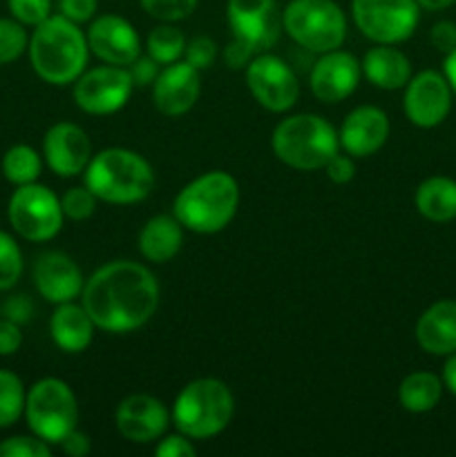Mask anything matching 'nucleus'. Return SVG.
Instances as JSON below:
<instances>
[{"label":"nucleus","instance_id":"obj_4","mask_svg":"<svg viewBox=\"0 0 456 457\" xmlns=\"http://www.w3.org/2000/svg\"><path fill=\"white\" fill-rule=\"evenodd\" d=\"M85 186L98 201L130 205L148 199L155 187L152 165L125 147H107L94 154L85 168Z\"/></svg>","mask_w":456,"mask_h":457},{"label":"nucleus","instance_id":"obj_22","mask_svg":"<svg viewBox=\"0 0 456 457\" xmlns=\"http://www.w3.org/2000/svg\"><path fill=\"white\" fill-rule=\"evenodd\" d=\"M416 342L429 355L456 353V302L441 299L432 303L416 321Z\"/></svg>","mask_w":456,"mask_h":457},{"label":"nucleus","instance_id":"obj_15","mask_svg":"<svg viewBox=\"0 0 456 457\" xmlns=\"http://www.w3.org/2000/svg\"><path fill=\"white\" fill-rule=\"evenodd\" d=\"M89 52L107 65L128 67L141 56V38L132 22L116 13L94 18L88 29Z\"/></svg>","mask_w":456,"mask_h":457},{"label":"nucleus","instance_id":"obj_28","mask_svg":"<svg viewBox=\"0 0 456 457\" xmlns=\"http://www.w3.org/2000/svg\"><path fill=\"white\" fill-rule=\"evenodd\" d=\"M43 172V159L31 145H13L3 156V174L13 186H27L36 183Z\"/></svg>","mask_w":456,"mask_h":457},{"label":"nucleus","instance_id":"obj_47","mask_svg":"<svg viewBox=\"0 0 456 457\" xmlns=\"http://www.w3.org/2000/svg\"><path fill=\"white\" fill-rule=\"evenodd\" d=\"M443 76L450 83L452 92L456 94V47L450 54H445V62H443Z\"/></svg>","mask_w":456,"mask_h":457},{"label":"nucleus","instance_id":"obj_3","mask_svg":"<svg viewBox=\"0 0 456 457\" xmlns=\"http://www.w3.org/2000/svg\"><path fill=\"white\" fill-rule=\"evenodd\" d=\"M240 205V186L224 170H213L182 187L173 214L186 230L197 235L222 232L232 221Z\"/></svg>","mask_w":456,"mask_h":457},{"label":"nucleus","instance_id":"obj_20","mask_svg":"<svg viewBox=\"0 0 456 457\" xmlns=\"http://www.w3.org/2000/svg\"><path fill=\"white\" fill-rule=\"evenodd\" d=\"M389 138V119L380 107L360 105L344 116L340 125V147L353 159L376 154Z\"/></svg>","mask_w":456,"mask_h":457},{"label":"nucleus","instance_id":"obj_41","mask_svg":"<svg viewBox=\"0 0 456 457\" xmlns=\"http://www.w3.org/2000/svg\"><path fill=\"white\" fill-rule=\"evenodd\" d=\"M22 346V330L21 324L0 317V357H9L21 351Z\"/></svg>","mask_w":456,"mask_h":457},{"label":"nucleus","instance_id":"obj_2","mask_svg":"<svg viewBox=\"0 0 456 457\" xmlns=\"http://www.w3.org/2000/svg\"><path fill=\"white\" fill-rule=\"evenodd\" d=\"M27 52L38 79L63 87L74 83L85 71L89 45L88 36L76 22L67 21L63 13H56L34 27Z\"/></svg>","mask_w":456,"mask_h":457},{"label":"nucleus","instance_id":"obj_31","mask_svg":"<svg viewBox=\"0 0 456 457\" xmlns=\"http://www.w3.org/2000/svg\"><path fill=\"white\" fill-rule=\"evenodd\" d=\"M22 253L9 232L0 230V293L12 290L22 277Z\"/></svg>","mask_w":456,"mask_h":457},{"label":"nucleus","instance_id":"obj_48","mask_svg":"<svg viewBox=\"0 0 456 457\" xmlns=\"http://www.w3.org/2000/svg\"><path fill=\"white\" fill-rule=\"evenodd\" d=\"M420 9H427V12H441V9L452 7L456 0H416Z\"/></svg>","mask_w":456,"mask_h":457},{"label":"nucleus","instance_id":"obj_37","mask_svg":"<svg viewBox=\"0 0 456 457\" xmlns=\"http://www.w3.org/2000/svg\"><path fill=\"white\" fill-rule=\"evenodd\" d=\"M217 58V45L208 36H197L190 43H186V52H183V61L190 62L195 70H208Z\"/></svg>","mask_w":456,"mask_h":457},{"label":"nucleus","instance_id":"obj_35","mask_svg":"<svg viewBox=\"0 0 456 457\" xmlns=\"http://www.w3.org/2000/svg\"><path fill=\"white\" fill-rule=\"evenodd\" d=\"M13 21L25 27H36L52 16V0H7Z\"/></svg>","mask_w":456,"mask_h":457},{"label":"nucleus","instance_id":"obj_27","mask_svg":"<svg viewBox=\"0 0 456 457\" xmlns=\"http://www.w3.org/2000/svg\"><path fill=\"white\" fill-rule=\"evenodd\" d=\"M443 395V382L429 370L410 373L398 386V402L410 413H429L436 409Z\"/></svg>","mask_w":456,"mask_h":457},{"label":"nucleus","instance_id":"obj_39","mask_svg":"<svg viewBox=\"0 0 456 457\" xmlns=\"http://www.w3.org/2000/svg\"><path fill=\"white\" fill-rule=\"evenodd\" d=\"M325 172L329 177V181L338 183V186H344V183L353 181L356 177V163H353V156L349 154H334L329 163L325 165Z\"/></svg>","mask_w":456,"mask_h":457},{"label":"nucleus","instance_id":"obj_6","mask_svg":"<svg viewBox=\"0 0 456 457\" xmlns=\"http://www.w3.org/2000/svg\"><path fill=\"white\" fill-rule=\"evenodd\" d=\"M226 21L232 38L224 49V61L231 70H241L268 52L282 34V12L275 0H228Z\"/></svg>","mask_w":456,"mask_h":457},{"label":"nucleus","instance_id":"obj_45","mask_svg":"<svg viewBox=\"0 0 456 457\" xmlns=\"http://www.w3.org/2000/svg\"><path fill=\"white\" fill-rule=\"evenodd\" d=\"M58 446L63 449V453L70 457H85L89 451H92V442H89V437L85 436V433H80L79 428L67 433L65 440H63Z\"/></svg>","mask_w":456,"mask_h":457},{"label":"nucleus","instance_id":"obj_9","mask_svg":"<svg viewBox=\"0 0 456 457\" xmlns=\"http://www.w3.org/2000/svg\"><path fill=\"white\" fill-rule=\"evenodd\" d=\"M25 420L30 431L47 445H61L79 422L74 391L58 378H43L27 391Z\"/></svg>","mask_w":456,"mask_h":457},{"label":"nucleus","instance_id":"obj_46","mask_svg":"<svg viewBox=\"0 0 456 457\" xmlns=\"http://www.w3.org/2000/svg\"><path fill=\"white\" fill-rule=\"evenodd\" d=\"M443 384L452 395H456V353L447 355L445 366H443Z\"/></svg>","mask_w":456,"mask_h":457},{"label":"nucleus","instance_id":"obj_33","mask_svg":"<svg viewBox=\"0 0 456 457\" xmlns=\"http://www.w3.org/2000/svg\"><path fill=\"white\" fill-rule=\"evenodd\" d=\"M97 195L89 190L88 186H76L70 187L65 195L61 196V208L63 214L72 221H85L94 214L97 210Z\"/></svg>","mask_w":456,"mask_h":457},{"label":"nucleus","instance_id":"obj_17","mask_svg":"<svg viewBox=\"0 0 456 457\" xmlns=\"http://www.w3.org/2000/svg\"><path fill=\"white\" fill-rule=\"evenodd\" d=\"M43 156L54 174L63 179L79 177L92 159L88 132L76 123H56L45 132Z\"/></svg>","mask_w":456,"mask_h":457},{"label":"nucleus","instance_id":"obj_7","mask_svg":"<svg viewBox=\"0 0 456 457\" xmlns=\"http://www.w3.org/2000/svg\"><path fill=\"white\" fill-rule=\"evenodd\" d=\"M235 397L231 388L215 378L192 379L179 391L173 406V422L190 440H208L231 424Z\"/></svg>","mask_w":456,"mask_h":457},{"label":"nucleus","instance_id":"obj_19","mask_svg":"<svg viewBox=\"0 0 456 457\" xmlns=\"http://www.w3.org/2000/svg\"><path fill=\"white\" fill-rule=\"evenodd\" d=\"M116 431L134 445H150L159 440L170 424V411L152 395H130L116 406Z\"/></svg>","mask_w":456,"mask_h":457},{"label":"nucleus","instance_id":"obj_26","mask_svg":"<svg viewBox=\"0 0 456 457\" xmlns=\"http://www.w3.org/2000/svg\"><path fill=\"white\" fill-rule=\"evenodd\" d=\"M420 217L432 223L456 219V181L450 177H429L418 186L414 196Z\"/></svg>","mask_w":456,"mask_h":457},{"label":"nucleus","instance_id":"obj_11","mask_svg":"<svg viewBox=\"0 0 456 457\" xmlns=\"http://www.w3.org/2000/svg\"><path fill=\"white\" fill-rule=\"evenodd\" d=\"M351 13L360 34L378 45L411 38L420 21L416 0H351Z\"/></svg>","mask_w":456,"mask_h":457},{"label":"nucleus","instance_id":"obj_12","mask_svg":"<svg viewBox=\"0 0 456 457\" xmlns=\"http://www.w3.org/2000/svg\"><path fill=\"white\" fill-rule=\"evenodd\" d=\"M132 76L128 67L101 65L85 70L74 80V101L85 114L106 116L123 110L132 96Z\"/></svg>","mask_w":456,"mask_h":457},{"label":"nucleus","instance_id":"obj_30","mask_svg":"<svg viewBox=\"0 0 456 457\" xmlns=\"http://www.w3.org/2000/svg\"><path fill=\"white\" fill-rule=\"evenodd\" d=\"M27 391L12 370L0 369V428H9L25 415Z\"/></svg>","mask_w":456,"mask_h":457},{"label":"nucleus","instance_id":"obj_16","mask_svg":"<svg viewBox=\"0 0 456 457\" xmlns=\"http://www.w3.org/2000/svg\"><path fill=\"white\" fill-rule=\"evenodd\" d=\"M362 65L353 54L342 49L325 52L311 67L308 87L322 103H340L356 92L360 83Z\"/></svg>","mask_w":456,"mask_h":457},{"label":"nucleus","instance_id":"obj_40","mask_svg":"<svg viewBox=\"0 0 456 457\" xmlns=\"http://www.w3.org/2000/svg\"><path fill=\"white\" fill-rule=\"evenodd\" d=\"M155 455L159 457H195L197 449L192 446L190 437L186 436H168L155 446Z\"/></svg>","mask_w":456,"mask_h":457},{"label":"nucleus","instance_id":"obj_38","mask_svg":"<svg viewBox=\"0 0 456 457\" xmlns=\"http://www.w3.org/2000/svg\"><path fill=\"white\" fill-rule=\"evenodd\" d=\"M58 9L67 21L80 25V22H89L97 16L98 0H58Z\"/></svg>","mask_w":456,"mask_h":457},{"label":"nucleus","instance_id":"obj_29","mask_svg":"<svg viewBox=\"0 0 456 457\" xmlns=\"http://www.w3.org/2000/svg\"><path fill=\"white\" fill-rule=\"evenodd\" d=\"M148 56L155 58L159 65H170V62H177L183 58L186 52V36L182 29H177L170 22H161L155 29L148 34L146 40Z\"/></svg>","mask_w":456,"mask_h":457},{"label":"nucleus","instance_id":"obj_44","mask_svg":"<svg viewBox=\"0 0 456 457\" xmlns=\"http://www.w3.org/2000/svg\"><path fill=\"white\" fill-rule=\"evenodd\" d=\"M429 40L443 54H450L456 47V25L452 21H441L429 31Z\"/></svg>","mask_w":456,"mask_h":457},{"label":"nucleus","instance_id":"obj_18","mask_svg":"<svg viewBox=\"0 0 456 457\" xmlns=\"http://www.w3.org/2000/svg\"><path fill=\"white\" fill-rule=\"evenodd\" d=\"M201 76L199 70L186 61H177L165 65L152 83V103L156 112L170 119L188 114L199 101Z\"/></svg>","mask_w":456,"mask_h":457},{"label":"nucleus","instance_id":"obj_25","mask_svg":"<svg viewBox=\"0 0 456 457\" xmlns=\"http://www.w3.org/2000/svg\"><path fill=\"white\" fill-rule=\"evenodd\" d=\"M139 250L143 257L152 263H168L177 257L183 245V226L177 217L170 214H156L148 219L146 226L139 232Z\"/></svg>","mask_w":456,"mask_h":457},{"label":"nucleus","instance_id":"obj_36","mask_svg":"<svg viewBox=\"0 0 456 457\" xmlns=\"http://www.w3.org/2000/svg\"><path fill=\"white\" fill-rule=\"evenodd\" d=\"M0 457H49V445L34 433L13 436L0 442Z\"/></svg>","mask_w":456,"mask_h":457},{"label":"nucleus","instance_id":"obj_24","mask_svg":"<svg viewBox=\"0 0 456 457\" xmlns=\"http://www.w3.org/2000/svg\"><path fill=\"white\" fill-rule=\"evenodd\" d=\"M362 74L378 89H401L411 79V62L392 45L371 47L362 58Z\"/></svg>","mask_w":456,"mask_h":457},{"label":"nucleus","instance_id":"obj_21","mask_svg":"<svg viewBox=\"0 0 456 457\" xmlns=\"http://www.w3.org/2000/svg\"><path fill=\"white\" fill-rule=\"evenodd\" d=\"M34 284L40 297L49 303L74 302L83 293V272L67 254L43 253L34 263Z\"/></svg>","mask_w":456,"mask_h":457},{"label":"nucleus","instance_id":"obj_34","mask_svg":"<svg viewBox=\"0 0 456 457\" xmlns=\"http://www.w3.org/2000/svg\"><path fill=\"white\" fill-rule=\"evenodd\" d=\"M148 16L161 22H177L190 16L199 0H139Z\"/></svg>","mask_w":456,"mask_h":457},{"label":"nucleus","instance_id":"obj_13","mask_svg":"<svg viewBox=\"0 0 456 457\" xmlns=\"http://www.w3.org/2000/svg\"><path fill=\"white\" fill-rule=\"evenodd\" d=\"M246 85L255 101L268 112H286L300 96V80L295 71L275 54H259L246 65Z\"/></svg>","mask_w":456,"mask_h":457},{"label":"nucleus","instance_id":"obj_10","mask_svg":"<svg viewBox=\"0 0 456 457\" xmlns=\"http://www.w3.org/2000/svg\"><path fill=\"white\" fill-rule=\"evenodd\" d=\"M7 217L13 232L34 244L54 239L65 221L61 199L40 183H27L13 190L7 205Z\"/></svg>","mask_w":456,"mask_h":457},{"label":"nucleus","instance_id":"obj_43","mask_svg":"<svg viewBox=\"0 0 456 457\" xmlns=\"http://www.w3.org/2000/svg\"><path fill=\"white\" fill-rule=\"evenodd\" d=\"M130 76H132L134 87H146V85H152L159 76V62L150 56H139L132 65H128Z\"/></svg>","mask_w":456,"mask_h":457},{"label":"nucleus","instance_id":"obj_14","mask_svg":"<svg viewBox=\"0 0 456 457\" xmlns=\"http://www.w3.org/2000/svg\"><path fill=\"white\" fill-rule=\"evenodd\" d=\"M452 94L454 92L445 76L434 70H425L411 76L410 83L405 85L402 110L416 128H436L450 114Z\"/></svg>","mask_w":456,"mask_h":457},{"label":"nucleus","instance_id":"obj_23","mask_svg":"<svg viewBox=\"0 0 456 457\" xmlns=\"http://www.w3.org/2000/svg\"><path fill=\"white\" fill-rule=\"evenodd\" d=\"M94 321L83 308V303H58L56 311L52 312L49 320V335H52L54 344L61 348L63 353H83L85 348L92 344L94 337Z\"/></svg>","mask_w":456,"mask_h":457},{"label":"nucleus","instance_id":"obj_42","mask_svg":"<svg viewBox=\"0 0 456 457\" xmlns=\"http://www.w3.org/2000/svg\"><path fill=\"white\" fill-rule=\"evenodd\" d=\"M31 315H34V303L30 302L27 295H12V297L4 299L3 317L22 326L31 320Z\"/></svg>","mask_w":456,"mask_h":457},{"label":"nucleus","instance_id":"obj_32","mask_svg":"<svg viewBox=\"0 0 456 457\" xmlns=\"http://www.w3.org/2000/svg\"><path fill=\"white\" fill-rule=\"evenodd\" d=\"M30 36L25 25L13 18H0V65L18 61L27 52Z\"/></svg>","mask_w":456,"mask_h":457},{"label":"nucleus","instance_id":"obj_8","mask_svg":"<svg viewBox=\"0 0 456 457\" xmlns=\"http://www.w3.org/2000/svg\"><path fill=\"white\" fill-rule=\"evenodd\" d=\"M282 27L300 47L316 54L340 49L347 38V16L334 0H291Z\"/></svg>","mask_w":456,"mask_h":457},{"label":"nucleus","instance_id":"obj_1","mask_svg":"<svg viewBox=\"0 0 456 457\" xmlns=\"http://www.w3.org/2000/svg\"><path fill=\"white\" fill-rule=\"evenodd\" d=\"M80 302L94 326L123 335L141 328L159 308V281L137 262H110L83 286Z\"/></svg>","mask_w":456,"mask_h":457},{"label":"nucleus","instance_id":"obj_5","mask_svg":"<svg viewBox=\"0 0 456 457\" xmlns=\"http://www.w3.org/2000/svg\"><path fill=\"white\" fill-rule=\"evenodd\" d=\"M273 154L284 165L302 172L325 170L331 156L340 152L338 132L317 114H295L280 120L271 137Z\"/></svg>","mask_w":456,"mask_h":457}]
</instances>
